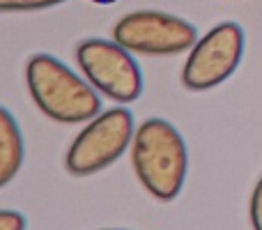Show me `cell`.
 <instances>
[{
	"label": "cell",
	"mask_w": 262,
	"mask_h": 230,
	"mask_svg": "<svg viewBox=\"0 0 262 230\" xmlns=\"http://www.w3.org/2000/svg\"><path fill=\"white\" fill-rule=\"evenodd\" d=\"M90 3H95V5H113V3H118V0H90Z\"/></svg>",
	"instance_id": "8fae6325"
},
{
	"label": "cell",
	"mask_w": 262,
	"mask_h": 230,
	"mask_svg": "<svg viewBox=\"0 0 262 230\" xmlns=\"http://www.w3.org/2000/svg\"><path fill=\"white\" fill-rule=\"evenodd\" d=\"M244 28L223 21L198 37L182 67V86L191 92H207L226 83L244 58Z\"/></svg>",
	"instance_id": "5b68a950"
},
{
	"label": "cell",
	"mask_w": 262,
	"mask_h": 230,
	"mask_svg": "<svg viewBox=\"0 0 262 230\" xmlns=\"http://www.w3.org/2000/svg\"><path fill=\"white\" fill-rule=\"evenodd\" d=\"M113 39L131 53L140 55H180L198 41V30L186 18L157 9H138L118 18Z\"/></svg>",
	"instance_id": "8992f818"
},
{
	"label": "cell",
	"mask_w": 262,
	"mask_h": 230,
	"mask_svg": "<svg viewBox=\"0 0 262 230\" xmlns=\"http://www.w3.org/2000/svg\"><path fill=\"white\" fill-rule=\"evenodd\" d=\"M0 230H26V217L14 210H0Z\"/></svg>",
	"instance_id": "30bf717a"
},
{
	"label": "cell",
	"mask_w": 262,
	"mask_h": 230,
	"mask_svg": "<svg viewBox=\"0 0 262 230\" xmlns=\"http://www.w3.org/2000/svg\"><path fill=\"white\" fill-rule=\"evenodd\" d=\"M249 217H251V228H253V230H262V177L255 182L253 194H251Z\"/></svg>",
	"instance_id": "9c48e42d"
},
{
	"label": "cell",
	"mask_w": 262,
	"mask_h": 230,
	"mask_svg": "<svg viewBox=\"0 0 262 230\" xmlns=\"http://www.w3.org/2000/svg\"><path fill=\"white\" fill-rule=\"evenodd\" d=\"M26 86L37 109L60 124H85L104 111L90 81L51 53H35L26 62Z\"/></svg>",
	"instance_id": "6da1fadb"
},
{
	"label": "cell",
	"mask_w": 262,
	"mask_h": 230,
	"mask_svg": "<svg viewBox=\"0 0 262 230\" xmlns=\"http://www.w3.org/2000/svg\"><path fill=\"white\" fill-rule=\"evenodd\" d=\"M23 134L18 122L5 106H0V189L16 177L23 166Z\"/></svg>",
	"instance_id": "52a82bcc"
},
{
	"label": "cell",
	"mask_w": 262,
	"mask_h": 230,
	"mask_svg": "<svg viewBox=\"0 0 262 230\" xmlns=\"http://www.w3.org/2000/svg\"><path fill=\"white\" fill-rule=\"evenodd\" d=\"M67 0H0V14H18V12H39Z\"/></svg>",
	"instance_id": "ba28073f"
},
{
	"label": "cell",
	"mask_w": 262,
	"mask_h": 230,
	"mask_svg": "<svg viewBox=\"0 0 262 230\" xmlns=\"http://www.w3.org/2000/svg\"><path fill=\"white\" fill-rule=\"evenodd\" d=\"M131 166L152 198L170 203L184 189L189 152L182 134L161 117H149L136 127L131 143Z\"/></svg>",
	"instance_id": "7a4b0ae2"
},
{
	"label": "cell",
	"mask_w": 262,
	"mask_h": 230,
	"mask_svg": "<svg viewBox=\"0 0 262 230\" xmlns=\"http://www.w3.org/2000/svg\"><path fill=\"white\" fill-rule=\"evenodd\" d=\"M76 65L99 95L115 104H134L143 95V72L134 53L115 39L88 37L76 44Z\"/></svg>",
	"instance_id": "277c9868"
},
{
	"label": "cell",
	"mask_w": 262,
	"mask_h": 230,
	"mask_svg": "<svg viewBox=\"0 0 262 230\" xmlns=\"http://www.w3.org/2000/svg\"><path fill=\"white\" fill-rule=\"evenodd\" d=\"M136 122L129 109L118 104L85 122L64 154V168L76 177H88L113 166L131 150Z\"/></svg>",
	"instance_id": "3957f363"
}]
</instances>
